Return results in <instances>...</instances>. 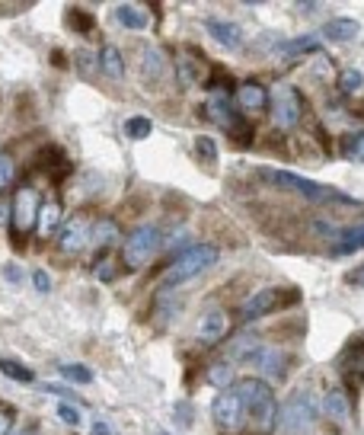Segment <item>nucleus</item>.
Masks as SVG:
<instances>
[{"instance_id": "obj_1", "label": "nucleus", "mask_w": 364, "mask_h": 435, "mask_svg": "<svg viewBox=\"0 0 364 435\" xmlns=\"http://www.w3.org/2000/svg\"><path fill=\"white\" fill-rule=\"evenodd\" d=\"M240 394H243V400H246L249 416L256 419V429H259L262 435L275 432L278 416H282V407H278L275 394H272V387H268L265 381H259V378H246L240 384Z\"/></svg>"}, {"instance_id": "obj_2", "label": "nucleus", "mask_w": 364, "mask_h": 435, "mask_svg": "<svg viewBox=\"0 0 364 435\" xmlns=\"http://www.w3.org/2000/svg\"><path fill=\"white\" fill-rule=\"evenodd\" d=\"M218 256H220L218 247H211V243H195V247H186L170 263V269L163 272V285L166 288H172V285H182V282H189V278L201 276L205 269H211V266L218 263Z\"/></svg>"}, {"instance_id": "obj_3", "label": "nucleus", "mask_w": 364, "mask_h": 435, "mask_svg": "<svg viewBox=\"0 0 364 435\" xmlns=\"http://www.w3.org/2000/svg\"><path fill=\"white\" fill-rule=\"evenodd\" d=\"M262 176H265V183H272V186L297 192V195H303V199H310V202H345V205H355V199H349V195L336 192V189H330V186H320V183L307 180V176H297V173L262 170Z\"/></svg>"}, {"instance_id": "obj_4", "label": "nucleus", "mask_w": 364, "mask_h": 435, "mask_svg": "<svg viewBox=\"0 0 364 435\" xmlns=\"http://www.w3.org/2000/svg\"><path fill=\"white\" fill-rule=\"evenodd\" d=\"M160 243H163V237H160V228H153V224H141V228H134L128 234V240H125V247H122L125 269H131V272H134V269H144L153 256H157Z\"/></svg>"}, {"instance_id": "obj_5", "label": "nucleus", "mask_w": 364, "mask_h": 435, "mask_svg": "<svg viewBox=\"0 0 364 435\" xmlns=\"http://www.w3.org/2000/svg\"><path fill=\"white\" fill-rule=\"evenodd\" d=\"M313 419H316V400L310 391H294L284 400L282 416H278V422H282V429L288 435H303L313 426Z\"/></svg>"}, {"instance_id": "obj_6", "label": "nucleus", "mask_w": 364, "mask_h": 435, "mask_svg": "<svg viewBox=\"0 0 364 435\" xmlns=\"http://www.w3.org/2000/svg\"><path fill=\"white\" fill-rule=\"evenodd\" d=\"M211 413H214V422H218L224 432H240L243 429V419H246V400H243L240 387H227V391H220L218 397H214L211 403Z\"/></svg>"}, {"instance_id": "obj_7", "label": "nucleus", "mask_w": 364, "mask_h": 435, "mask_svg": "<svg viewBox=\"0 0 364 435\" xmlns=\"http://www.w3.org/2000/svg\"><path fill=\"white\" fill-rule=\"evenodd\" d=\"M39 208H42V195L35 186H20L10 202V228H16V234H29L35 231V221H39Z\"/></svg>"}, {"instance_id": "obj_8", "label": "nucleus", "mask_w": 364, "mask_h": 435, "mask_svg": "<svg viewBox=\"0 0 364 435\" xmlns=\"http://www.w3.org/2000/svg\"><path fill=\"white\" fill-rule=\"evenodd\" d=\"M288 301H301V291L297 288H262V291H256L253 298H246V304L240 307V317L249 324V320H259V317H265V314L284 307Z\"/></svg>"}, {"instance_id": "obj_9", "label": "nucleus", "mask_w": 364, "mask_h": 435, "mask_svg": "<svg viewBox=\"0 0 364 435\" xmlns=\"http://www.w3.org/2000/svg\"><path fill=\"white\" fill-rule=\"evenodd\" d=\"M272 118H275L278 128H294L301 122V93L294 87H278L275 97H272Z\"/></svg>"}, {"instance_id": "obj_10", "label": "nucleus", "mask_w": 364, "mask_h": 435, "mask_svg": "<svg viewBox=\"0 0 364 435\" xmlns=\"http://www.w3.org/2000/svg\"><path fill=\"white\" fill-rule=\"evenodd\" d=\"M89 231H93V224H89L83 214L68 218V221L61 224V231H58V247H61V253L74 256V253H80V250H87L89 247Z\"/></svg>"}, {"instance_id": "obj_11", "label": "nucleus", "mask_w": 364, "mask_h": 435, "mask_svg": "<svg viewBox=\"0 0 364 435\" xmlns=\"http://www.w3.org/2000/svg\"><path fill=\"white\" fill-rule=\"evenodd\" d=\"M227 330H230V320H227V314L220 311V307L205 311L199 317V324H195V336H199V343H205V345L220 343V339L227 336Z\"/></svg>"}, {"instance_id": "obj_12", "label": "nucleus", "mask_w": 364, "mask_h": 435, "mask_svg": "<svg viewBox=\"0 0 364 435\" xmlns=\"http://www.w3.org/2000/svg\"><path fill=\"white\" fill-rule=\"evenodd\" d=\"M61 202L51 195V199H42V208H39V221H35V234L42 240H51V237L61 231Z\"/></svg>"}, {"instance_id": "obj_13", "label": "nucleus", "mask_w": 364, "mask_h": 435, "mask_svg": "<svg viewBox=\"0 0 364 435\" xmlns=\"http://www.w3.org/2000/svg\"><path fill=\"white\" fill-rule=\"evenodd\" d=\"M205 29H208V35H211L214 42L224 45V49H240L243 45V29L237 26V23H230V20H218V16H211V20H205Z\"/></svg>"}, {"instance_id": "obj_14", "label": "nucleus", "mask_w": 364, "mask_h": 435, "mask_svg": "<svg viewBox=\"0 0 364 435\" xmlns=\"http://www.w3.org/2000/svg\"><path fill=\"white\" fill-rule=\"evenodd\" d=\"M39 166H42L45 173H49V176H51L55 183H61L64 176L70 173V160H68V154H64L58 145L42 147V151H39Z\"/></svg>"}, {"instance_id": "obj_15", "label": "nucleus", "mask_w": 364, "mask_h": 435, "mask_svg": "<svg viewBox=\"0 0 364 435\" xmlns=\"http://www.w3.org/2000/svg\"><path fill=\"white\" fill-rule=\"evenodd\" d=\"M205 112H208V118H211V122L224 125L227 132L240 122V118H237V112H234V103H230V97H227V93H211V97H208V103H205Z\"/></svg>"}, {"instance_id": "obj_16", "label": "nucleus", "mask_w": 364, "mask_h": 435, "mask_svg": "<svg viewBox=\"0 0 364 435\" xmlns=\"http://www.w3.org/2000/svg\"><path fill=\"white\" fill-rule=\"evenodd\" d=\"M237 103H240V109H246V112H262L268 106V90L262 87V83L246 80V83L237 87Z\"/></svg>"}, {"instance_id": "obj_17", "label": "nucleus", "mask_w": 364, "mask_h": 435, "mask_svg": "<svg viewBox=\"0 0 364 435\" xmlns=\"http://www.w3.org/2000/svg\"><path fill=\"white\" fill-rule=\"evenodd\" d=\"M253 365L259 368L265 378H282V374H284V365H288V355H284L282 349H265V345H262L259 355L253 359Z\"/></svg>"}, {"instance_id": "obj_18", "label": "nucleus", "mask_w": 364, "mask_h": 435, "mask_svg": "<svg viewBox=\"0 0 364 435\" xmlns=\"http://www.w3.org/2000/svg\"><path fill=\"white\" fill-rule=\"evenodd\" d=\"M141 77L147 83H160L166 77V58L160 49H144L141 51Z\"/></svg>"}, {"instance_id": "obj_19", "label": "nucleus", "mask_w": 364, "mask_h": 435, "mask_svg": "<svg viewBox=\"0 0 364 435\" xmlns=\"http://www.w3.org/2000/svg\"><path fill=\"white\" fill-rule=\"evenodd\" d=\"M115 20L118 26L131 29V32H141V29H147V10L144 7H134V4H118L115 7Z\"/></svg>"}, {"instance_id": "obj_20", "label": "nucleus", "mask_w": 364, "mask_h": 435, "mask_svg": "<svg viewBox=\"0 0 364 435\" xmlns=\"http://www.w3.org/2000/svg\"><path fill=\"white\" fill-rule=\"evenodd\" d=\"M358 32H361V26H358V20H351V16H339V20H330L323 26V35L330 42H351Z\"/></svg>"}, {"instance_id": "obj_21", "label": "nucleus", "mask_w": 364, "mask_h": 435, "mask_svg": "<svg viewBox=\"0 0 364 435\" xmlns=\"http://www.w3.org/2000/svg\"><path fill=\"white\" fill-rule=\"evenodd\" d=\"M364 247V224H355V228H345L342 234L336 237V243H332V256H349L355 253V250Z\"/></svg>"}, {"instance_id": "obj_22", "label": "nucleus", "mask_w": 364, "mask_h": 435, "mask_svg": "<svg viewBox=\"0 0 364 435\" xmlns=\"http://www.w3.org/2000/svg\"><path fill=\"white\" fill-rule=\"evenodd\" d=\"M259 349H262V343H259V336H253V333H240V336L234 339V343L227 345V355H230V359H249L253 362L256 355H259Z\"/></svg>"}, {"instance_id": "obj_23", "label": "nucleus", "mask_w": 364, "mask_h": 435, "mask_svg": "<svg viewBox=\"0 0 364 435\" xmlns=\"http://www.w3.org/2000/svg\"><path fill=\"white\" fill-rule=\"evenodd\" d=\"M99 68H103L106 77H112V80H122V77H125L122 51H118L115 45H103V51H99Z\"/></svg>"}, {"instance_id": "obj_24", "label": "nucleus", "mask_w": 364, "mask_h": 435, "mask_svg": "<svg viewBox=\"0 0 364 435\" xmlns=\"http://www.w3.org/2000/svg\"><path fill=\"white\" fill-rule=\"evenodd\" d=\"M323 413L330 416L332 422H342L349 419V397H345V391H330V394L323 397Z\"/></svg>"}, {"instance_id": "obj_25", "label": "nucleus", "mask_w": 364, "mask_h": 435, "mask_svg": "<svg viewBox=\"0 0 364 435\" xmlns=\"http://www.w3.org/2000/svg\"><path fill=\"white\" fill-rule=\"evenodd\" d=\"M64 23H68L74 32L87 35V32H93V26H96V16L89 13V10H83V7H68L64 10Z\"/></svg>"}, {"instance_id": "obj_26", "label": "nucleus", "mask_w": 364, "mask_h": 435, "mask_svg": "<svg viewBox=\"0 0 364 435\" xmlns=\"http://www.w3.org/2000/svg\"><path fill=\"white\" fill-rule=\"evenodd\" d=\"M118 237V228H115V221H96L93 224V231H89V247H96V250H103V247H109L112 240Z\"/></svg>"}, {"instance_id": "obj_27", "label": "nucleus", "mask_w": 364, "mask_h": 435, "mask_svg": "<svg viewBox=\"0 0 364 435\" xmlns=\"http://www.w3.org/2000/svg\"><path fill=\"white\" fill-rule=\"evenodd\" d=\"M316 49H320L316 35H301V39L284 42V45H282V55L284 58H301V55H313Z\"/></svg>"}, {"instance_id": "obj_28", "label": "nucleus", "mask_w": 364, "mask_h": 435, "mask_svg": "<svg viewBox=\"0 0 364 435\" xmlns=\"http://www.w3.org/2000/svg\"><path fill=\"white\" fill-rule=\"evenodd\" d=\"M176 74H179V83H182V87H192V83L201 77V71H199V64H195L192 55H179L176 58Z\"/></svg>"}, {"instance_id": "obj_29", "label": "nucleus", "mask_w": 364, "mask_h": 435, "mask_svg": "<svg viewBox=\"0 0 364 435\" xmlns=\"http://www.w3.org/2000/svg\"><path fill=\"white\" fill-rule=\"evenodd\" d=\"M151 132H153V122L147 116H131L128 122H125V135H128L131 141H144V138H151Z\"/></svg>"}, {"instance_id": "obj_30", "label": "nucleus", "mask_w": 364, "mask_h": 435, "mask_svg": "<svg viewBox=\"0 0 364 435\" xmlns=\"http://www.w3.org/2000/svg\"><path fill=\"white\" fill-rule=\"evenodd\" d=\"M58 372H61V378H68L70 384H93V372H89L87 365H77V362H61V365H58Z\"/></svg>"}, {"instance_id": "obj_31", "label": "nucleus", "mask_w": 364, "mask_h": 435, "mask_svg": "<svg viewBox=\"0 0 364 435\" xmlns=\"http://www.w3.org/2000/svg\"><path fill=\"white\" fill-rule=\"evenodd\" d=\"M0 372L7 374V378H13V381H20V384H32L35 381V374H32V368H26V365H20V362H13V359H0Z\"/></svg>"}, {"instance_id": "obj_32", "label": "nucleus", "mask_w": 364, "mask_h": 435, "mask_svg": "<svg viewBox=\"0 0 364 435\" xmlns=\"http://www.w3.org/2000/svg\"><path fill=\"white\" fill-rule=\"evenodd\" d=\"M361 87H364V74L358 68H349L339 74V90L342 93H358Z\"/></svg>"}, {"instance_id": "obj_33", "label": "nucleus", "mask_w": 364, "mask_h": 435, "mask_svg": "<svg viewBox=\"0 0 364 435\" xmlns=\"http://www.w3.org/2000/svg\"><path fill=\"white\" fill-rule=\"evenodd\" d=\"M230 381H234V368L227 365H211L208 368V384H214V387H224L227 391V384H230Z\"/></svg>"}, {"instance_id": "obj_34", "label": "nucleus", "mask_w": 364, "mask_h": 435, "mask_svg": "<svg viewBox=\"0 0 364 435\" xmlns=\"http://www.w3.org/2000/svg\"><path fill=\"white\" fill-rule=\"evenodd\" d=\"M195 154H199L205 164H214V160H218V145H214V138L199 135V138H195Z\"/></svg>"}, {"instance_id": "obj_35", "label": "nucleus", "mask_w": 364, "mask_h": 435, "mask_svg": "<svg viewBox=\"0 0 364 435\" xmlns=\"http://www.w3.org/2000/svg\"><path fill=\"white\" fill-rule=\"evenodd\" d=\"M13 176H16V164L10 160V154H0V192L13 183Z\"/></svg>"}, {"instance_id": "obj_36", "label": "nucleus", "mask_w": 364, "mask_h": 435, "mask_svg": "<svg viewBox=\"0 0 364 435\" xmlns=\"http://www.w3.org/2000/svg\"><path fill=\"white\" fill-rule=\"evenodd\" d=\"M42 391H49V394H55V397H64L68 403H83L80 397H77L70 387H64V384H42Z\"/></svg>"}, {"instance_id": "obj_37", "label": "nucleus", "mask_w": 364, "mask_h": 435, "mask_svg": "<svg viewBox=\"0 0 364 435\" xmlns=\"http://www.w3.org/2000/svg\"><path fill=\"white\" fill-rule=\"evenodd\" d=\"M58 419L61 422H68V426H77L80 422V413H77V407H68V400L58 407Z\"/></svg>"}, {"instance_id": "obj_38", "label": "nucleus", "mask_w": 364, "mask_h": 435, "mask_svg": "<svg viewBox=\"0 0 364 435\" xmlns=\"http://www.w3.org/2000/svg\"><path fill=\"white\" fill-rule=\"evenodd\" d=\"M32 285H35V291H39V295H49L51 291V276L49 272H32Z\"/></svg>"}, {"instance_id": "obj_39", "label": "nucleus", "mask_w": 364, "mask_h": 435, "mask_svg": "<svg viewBox=\"0 0 364 435\" xmlns=\"http://www.w3.org/2000/svg\"><path fill=\"white\" fill-rule=\"evenodd\" d=\"M4 276H7L10 285H23V269L16 263H4Z\"/></svg>"}, {"instance_id": "obj_40", "label": "nucleus", "mask_w": 364, "mask_h": 435, "mask_svg": "<svg viewBox=\"0 0 364 435\" xmlns=\"http://www.w3.org/2000/svg\"><path fill=\"white\" fill-rule=\"evenodd\" d=\"M349 154H351L355 160H361V164H364V132L358 135V138L349 141Z\"/></svg>"}, {"instance_id": "obj_41", "label": "nucleus", "mask_w": 364, "mask_h": 435, "mask_svg": "<svg viewBox=\"0 0 364 435\" xmlns=\"http://www.w3.org/2000/svg\"><path fill=\"white\" fill-rule=\"evenodd\" d=\"M13 432V413L7 407H0V435H10Z\"/></svg>"}, {"instance_id": "obj_42", "label": "nucleus", "mask_w": 364, "mask_h": 435, "mask_svg": "<svg viewBox=\"0 0 364 435\" xmlns=\"http://www.w3.org/2000/svg\"><path fill=\"white\" fill-rule=\"evenodd\" d=\"M89 432H93V435H118L115 429H112V426H109V422H106V419H93V426H89Z\"/></svg>"}, {"instance_id": "obj_43", "label": "nucleus", "mask_w": 364, "mask_h": 435, "mask_svg": "<svg viewBox=\"0 0 364 435\" xmlns=\"http://www.w3.org/2000/svg\"><path fill=\"white\" fill-rule=\"evenodd\" d=\"M77 64H80V74H89V71H93V58H89V51H80V55H77Z\"/></svg>"}, {"instance_id": "obj_44", "label": "nucleus", "mask_w": 364, "mask_h": 435, "mask_svg": "<svg viewBox=\"0 0 364 435\" xmlns=\"http://www.w3.org/2000/svg\"><path fill=\"white\" fill-rule=\"evenodd\" d=\"M349 282L351 285H364V266L361 269H355V272H349Z\"/></svg>"}, {"instance_id": "obj_45", "label": "nucleus", "mask_w": 364, "mask_h": 435, "mask_svg": "<svg viewBox=\"0 0 364 435\" xmlns=\"http://www.w3.org/2000/svg\"><path fill=\"white\" fill-rule=\"evenodd\" d=\"M176 416H179V419H182V422H189V419H192V413H189V403H179Z\"/></svg>"}, {"instance_id": "obj_46", "label": "nucleus", "mask_w": 364, "mask_h": 435, "mask_svg": "<svg viewBox=\"0 0 364 435\" xmlns=\"http://www.w3.org/2000/svg\"><path fill=\"white\" fill-rule=\"evenodd\" d=\"M10 435H39V432H35V426H23V429H13Z\"/></svg>"}, {"instance_id": "obj_47", "label": "nucleus", "mask_w": 364, "mask_h": 435, "mask_svg": "<svg viewBox=\"0 0 364 435\" xmlns=\"http://www.w3.org/2000/svg\"><path fill=\"white\" fill-rule=\"evenodd\" d=\"M7 212H10V208H7V202H0V228L7 224Z\"/></svg>"}]
</instances>
